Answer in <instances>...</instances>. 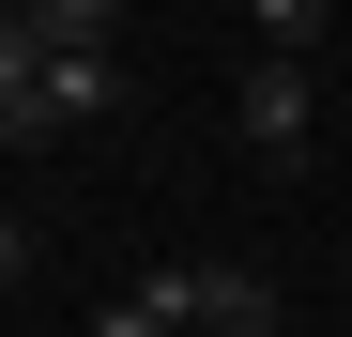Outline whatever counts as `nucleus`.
<instances>
[{
  "instance_id": "obj_7",
  "label": "nucleus",
  "mask_w": 352,
  "mask_h": 337,
  "mask_svg": "<svg viewBox=\"0 0 352 337\" xmlns=\"http://www.w3.org/2000/svg\"><path fill=\"white\" fill-rule=\"evenodd\" d=\"M337 337H352V322H337Z\"/></svg>"
},
{
  "instance_id": "obj_1",
  "label": "nucleus",
  "mask_w": 352,
  "mask_h": 337,
  "mask_svg": "<svg viewBox=\"0 0 352 337\" xmlns=\"http://www.w3.org/2000/svg\"><path fill=\"white\" fill-rule=\"evenodd\" d=\"M138 307L168 322V337H230V322H276V292L245 261H168V276H138Z\"/></svg>"
},
{
  "instance_id": "obj_6",
  "label": "nucleus",
  "mask_w": 352,
  "mask_h": 337,
  "mask_svg": "<svg viewBox=\"0 0 352 337\" xmlns=\"http://www.w3.org/2000/svg\"><path fill=\"white\" fill-rule=\"evenodd\" d=\"M230 337H291V322H230Z\"/></svg>"
},
{
  "instance_id": "obj_4",
  "label": "nucleus",
  "mask_w": 352,
  "mask_h": 337,
  "mask_svg": "<svg viewBox=\"0 0 352 337\" xmlns=\"http://www.w3.org/2000/svg\"><path fill=\"white\" fill-rule=\"evenodd\" d=\"M92 337H168V322H153L138 292H107V307H92Z\"/></svg>"
},
{
  "instance_id": "obj_5",
  "label": "nucleus",
  "mask_w": 352,
  "mask_h": 337,
  "mask_svg": "<svg viewBox=\"0 0 352 337\" xmlns=\"http://www.w3.org/2000/svg\"><path fill=\"white\" fill-rule=\"evenodd\" d=\"M16 261H31V215H16V199H0V292H16Z\"/></svg>"
},
{
  "instance_id": "obj_3",
  "label": "nucleus",
  "mask_w": 352,
  "mask_h": 337,
  "mask_svg": "<svg viewBox=\"0 0 352 337\" xmlns=\"http://www.w3.org/2000/svg\"><path fill=\"white\" fill-rule=\"evenodd\" d=\"M31 92H46V31L16 16V0H0V138L31 123Z\"/></svg>"
},
{
  "instance_id": "obj_2",
  "label": "nucleus",
  "mask_w": 352,
  "mask_h": 337,
  "mask_svg": "<svg viewBox=\"0 0 352 337\" xmlns=\"http://www.w3.org/2000/svg\"><path fill=\"white\" fill-rule=\"evenodd\" d=\"M307 62H276V46H245L230 62V123H245V153H307Z\"/></svg>"
}]
</instances>
